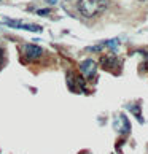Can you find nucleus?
Here are the masks:
<instances>
[{
  "instance_id": "5",
  "label": "nucleus",
  "mask_w": 148,
  "mask_h": 154,
  "mask_svg": "<svg viewBox=\"0 0 148 154\" xmlns=\"http://www.w3.org/2000/svg\"><path fill=\"white\" fill-rule=\"evenodd\" d=\"M24 54H26V57L27 59H38L40 56L43 54V49L37 46V45H26L24 46Z\"/></svg>"
},
{
  "instance_id": "1",
  "label": "nucleus",
  "mask_w": 148,
  "mask_h": 154,
  "mask_svg": "<svg viewBox=\"0 0 148 154\" xmlns=\"http://www.w3.org/2000/svg\"><path fill=\"white\" fill-rule=\"evenodd\" d=\"M107 7V0H78V10L84 18H94Z\"/></svg>"
},
{
  "instance_id": "11",
  "label": "nucleus",
  "mask_w": 148,
  "mask_h": 154,
  "mask_svg": "<svg viewBox=\"0 0 148 154\" xmlns=\"http://www.w3.org/2000/svg\"><path fill=\"white\" fill-rule=\"evenodd\" d=\"M0 59H2V51H0Z\"/></svg>"
},
{
  "instance_id": "6",
  "label": "nucleus",
  "mask_w": 148,
  "mask_h": 154,
  "mask_svg": "<svg viewBox=\"0 0 148 154\" xmlns=\"http://www.w3.org/2000/svg\"><path fill=\"white\" fill-rule=\"evenodd\" d=\"M129 110L135 115V118L139 119V122H143V119H142V116H140V106H139V105H135V106H129Z\"/></svg>"
},
{
  "instance_id": "3",
  "label": "nucleus",
  "mask_w": 148,
  "mask_h": 154,
  "mask_svg": "<svg viewBox=\"0 0 148 154\" xmlns=\"http://www.w3.org/2000/svg\"><path fill=\"white\" fill-rule=\"evenodd\" d=\"M80 72L81 75H84L86 78H93V75L96 73V62L93 59H86L80 64Z\"/></svg>"
},
{
  "instance_id": "2",
  "label": "nucleus",
  "mask_w": 148,
  "mask_h": 154,
  "mask_svg": "<svg viewBox=\"0 0 148 154\" xmlns=\"http://www.w3.org/2000/svg\"><path fill=\"white\" fill-rule=\"evenodd\" d=\"M5 24H8L10 27L14 29H22V30H29V32H42V26L30 24V22H22V21H13V19H3Z\"/></svg>"
},
{
  "instance_id": "7",
  "label": "nucleus",
  "mask_w": 148,
  "mask_h": 154,
  "mask_svg": "<svg viewBox=\"0 0 148 154\" xmlns=\"http://www.w3.org/2000/svg\"><path fill=\"white\" fill-rule=\"evenodd\" d=\"M104 45L107 48H110V49H115L116 46H119V40H110V42H104Z\"/></svg>"
},
{
  "instance_id": "9",
  "label": "nucleus",
  "mask_w": 148,
  "mask_h": 154,
  "mask_svg": "<svg viewBox=\"0 0 148 154\" xmlns=\"http://www.w3.org/2000/svg\"><path fill=\"white\" fill-rule=\"evenodd\" d=\"M37 13H38L40 16H42V14H48V13H49V10H38Z\"/></svg>"
},
{
  "instance_id": "10",
  "label": "nucleus",
  "mask_w": 148,
  "mask_h": 154,
  "mask_svg": "<svg viewBox=\"0 0 148 154\" xmlns=\"http://www.w3.org/2000/svg\"><path fill=\"white\" fill-rule=\"evenodd\" d=\"M46 2H48L49 5H53V3H56V2H58V0H46Z\"/></svg>"
},
{
  "instance_id": "8",
  "label": "nucleus",
  "mask_w": 148,
  "mask_h": 154,
  "mask_svg": "<svg viewBox=\"0 0 148 154\" xmlns=\"http://www.w3.org/2000/svg\"><path fill=\"white\" fill-rule=\"evenodd\" d=\"M115 62H116L115 59H109V57L105 59V57H104V59H102V65H104V67L107 65V67L110 68V67H113V65H115Z\"/></svg>"
},
{
  "instance_id": "4",
  "label": "nucleus",
  "mask_w": 148,
  "mask_h": 154,
  "mask_svg": "<svg viewBox=\"0 0 148 154\" xmlns=\"http://www.w3.org/2000/svg\"><path fill=\"white\" fill-rule=\"evenodd\" d=\"M115 125H116V130H118L119 134H123V135H126V134H129V132H131L129 119H128L126 116H124V115H119V116H118Z\"/></svg>"
}]
</instances>
